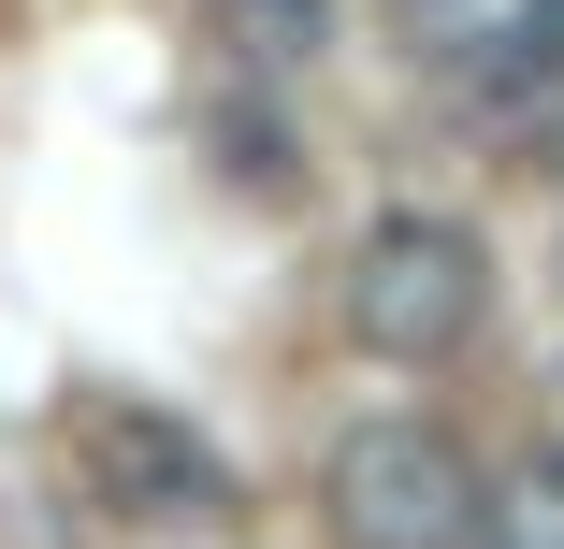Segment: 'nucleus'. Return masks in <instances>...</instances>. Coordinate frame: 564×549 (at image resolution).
Instances as JSON below:
<instances>
[{
  "instance_id": "3",
  "label": "nucleus",
  "mask_w": 564,
  "mask_h": 549,
  "mask_svg": "<svg viewBox=\"0 0 564 549\" xmlns=\"http://www.w3.org/2000/svg\"><path fill=\"white\" fill-rule=\"evenodd\" d=\"M73 449H87V492L117 506V520H232V463H217L174 405L101 391V405L73 419Z\"/></svg>"
},
{
  "instance_id": "5",
  "label": "nucleus",
  "mask_w": 564,
  "mask_h": 549,
  "mask_svg": "<svg viewBox=\"0 0 564 549\" xmlns=\"http://www.w3.org/2000/svg\"><path fill=\"white\" fill-rule=\"evenodd\" d=\"M217 30H232L261 73H290V58H318V30H333V0H217Z\"/></svg>"
},
{
  "instance_id": "2",
  "label": "nucleus",
  "mask_w": 564,
  "mask_h": 549,
  "mask_svg": "<svg viewBox=\"0 0 564 549\" xmlns=\"http://www.w3.org/2000/svg\"><path fill=\"white\" fill-rule=\"evenodd\" d=\"M478 318H492V246L464 232V217H377V232L348 246V333L377 348V362H448V348H464L478 333Z\"/></svg>"
},
{
  "instance_id": "4",
  "label": "nucleus",
  "mask_w": 564,
  "mask_h": 549,
  "mask_svg": "<svg viewBox=\"0 0 564 549\" xmlns=\"http://www.w3.org/2000/svg\"><path fill=\"white\" fill-rule=\"evenodd\" d=\"M478 549H564V449H535V463L478 506Z\"/></svg>"
},
{
  "instance_id": "6",
  "label": "nucleus",
  "mask_w": 564,
  "mask_h": 549,
  "mask_svg": "<svg viewBox=\"0 0 564 549\" xmlns=\"http://www.w3.org/2000/svg\"><path fill=\"white\" fill-rule=\"evenodd\" d=\"M391 30H405V58H492L507 0H391Z\"/></svg>"
},
{
  "instance_id": "1",
  "label": "nucleus",
  "mask_w": 564,
  "mask_h": 549,
  "mask_svg": "<svg viewBox=\"0 0 564 549\" xmlns=\"http://www.w3.org/2000/svg\"><path fill=\"white\" fill-rule=\"evenodd\" d=\"M318 492H333V535L348 549H478V506H492L478 449L448 419H348Z\"/></svg>"
},
{
  "instance_id": "7",
  "label": "nucleus",
  "mask_w": 564,
  "mask_h": 549,
  "mask_svg": "<svg viewBox=\"0 0 564 549\" xmlns=\"http://www.w3.org/2000/svg\"><path fill=\"white\" fill-rule=\"evenodd\" d=\"M492 87H564V0H507V30H492Z\"/></svg>"
}]
</instances>
